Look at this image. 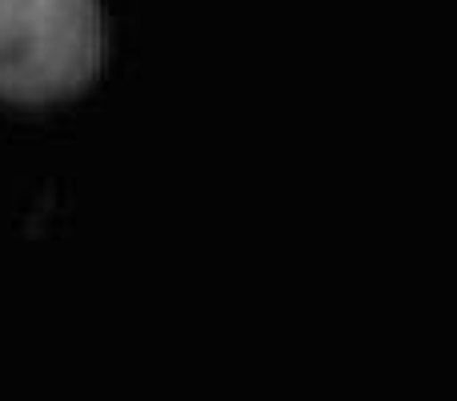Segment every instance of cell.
I'll return each mask as SVG.
<instances>
[{
    "instance_id": "1",
    "label": "cell",
    "mask_w": 457,
    "mask_h": 401,
    "mask_svg": "<svg viewBox=\"0 0 457 401\" xmlns=\"http://www.w3.org/2000/svg\"><path fill=\"white\" fill-rule=\"evenodd\" d=\"M104 29L96 0H0V96L61 101L96 77Z\"/></svg>"
}]
</instances>
